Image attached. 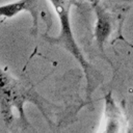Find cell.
I'll return each instance as SVG.
<instances>
[{
    "mask_svg": "<svg viewBox=\"0 0 133 133\" xmlns=\"http://www.w3.org/2000/svg\"><path fill=\"white\" fill-rule=\"evenodd\" d=\"M33 103L43 112L44 116L48 118L44 109L43 99L35 91L32 85L24 80L15 78L4 68L1 70V100H0V114L5 126H9L14 121V110L19 114L20 119L25 126H29L27 116L25 114L24 105Z\"/></svg>",
    "mask_w": 133,
    "mask_h": 133,
    "instance_id": "1",
    "label": "cell"
},
{
    "mask_svg": "<svg viewBox=\"0 0 133 133\" xmlns=\"http://www.w3.org/2000/svg\"><path fill=\"white\" fill-rule=\"evenodd\" d=\"M52 4L57 18L59 20V33L55 37H47V41L51 44L57 45L59 47H62L68 52L71 53V55L77 60L79 65L81 66L85 79H86V90H87V98L90 99V96L92 95L94 90L102 84V75L99 73L92 64H90L84 57L83 53L81 52L78 44L76 43L72 24H71V18H70V1L69 0H49Z\"/></svg>",
    "mask_w": 133,
    "mask_h": 133,
    "instance_id": "2",
    "label": "cell"
},
{
    "mask_svg": "<svg viewBox=\"0 0 133 133\" xmlns=\"http://www.w3.org/2000/svg\"><path fill=\"white\" fill-rule=\"evenodd\" d=\"M95 11L97 17L96 26H95V36L99 49L103 51L104 45L111 32V22L109 15L99 4L95 5Z\"/></svg>",
    "mask_w": 133,
    "mask_h": 133,
    "instance_id": "5",
    "label": "cell"
},
{
    "mask_svg": "<svg viewBox=\"0 0 133 133\" xmlns=\"http://www.w3.org/2000/svg\"><path fill=\"white\" fill-rule=\"evenodd\" d=\"M101 125V132L118 133L127 130V119L125 114L115 102L111 91L104 97V113Z\"/></svg>",
    "mask_w": 133,
    "mask_h": 133,
    "instance_id": "3",
    "label": "cell"
},
{
    "mask_svg": "<svg viewBox=\"0 0 133 133\" xmlns=\"http://www.w3.org/2000/svg\"><path fill=\"white\" fill-rule=\"evenodd\" d=\"M23 11L29 12L31 15L32 26L34 27V32H36L38 17L41 14L39 0H17L2 4L0 7V16L2 19H11Z\"/></svg>",
    "mask_w": 133,
    "mask_h": 133,
    "instance_id": "4",
    "label": "cell"
}]
</instances>
